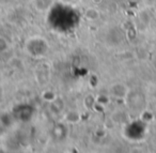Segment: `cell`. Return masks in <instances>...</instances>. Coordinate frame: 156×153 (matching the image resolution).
Masks as SVG:
<instances>
[{
	"label": "cell",
	"mask_w": 156,
	"mask_h": 153,
	"mask_svg": "<svg viewBox=\"0 0 156 153\" xmlns=\"http://www.w3.org/2000/svg\"><path fill=\"white\" fill-rule=\"evenodd\" d=\"M25 49L32 57H42L48 52L49 45L42 37H32L26 42Z\"/></svg>",
	"instance_id": "6da1fadb"
},
{
	"label": "cell",
	"mask_w": 156,
	"mask_h": 153,
	"mask_svg": "<svg viewBox=\"0 0 156 153\" xmlns=\"http://www.w3.org/2000/svg\"><path fill=\"white\" fill-rule=\"evenodd\" d=\"M86 18H87L89 22H95L100 18V12H98V9L95 8H88L85 11V14H83Z\"/></svg>",
	"instance_id": "3957f363"
},
{
	"label": "cell",
	"mask_w": 156,
	"mask_h": 153,
	"mask_svg": "<svg viewBox=\"0 0 156 153\" xmlns=\"http://www.w3.org/2000/svg\"><path fill=\"white\" fill-rule=\"evenodd\" d=\"M54 5V0H33V5L39 12H46Z\"/></svg>",
	"instance_id": "7a4b0ae2"
},
{
	"label": "cell",
	"mask_w": 156,
	"mask_h": 153,
	"mask_svg": "<svg viewBox=\"0 0 156 153\" xmlns=\"http://www.w3.org/2000/svg\"><path fill=\"white\" fill-rule=\"evenodd\" d=\"M43 99L46 100V101H48V102H54L55 100H57V97L52 91L48 90V91H45V92L43 93Z\"/></svg>",
	"instance_id": "5b68a950"
},
{
	"label": "cell",
	"mask_w": 156,
	"mask_h": 153,
	"mask_svg": "<svg viewBox=\"0 0 156 153\" xmlns=\"http://www.w3.org/2000/svg\"><path fill=\"white\" fill-rule=\"evenodd\" d=\"M92 1H93V2L95 3V5H98V3L102 2V0H92Z\"/></svg>",
	"instance_id": "8992f818"
},
{
	"label": "cell",
	"mask_w": 156,
	"mask_h": 153,
	"mask_svg": "<svg viewBox=\"0 0 156 153\" xmlns=\"http://www.w3.org/2000/svg\"><path fill=\"white\" fill-rule=\"evenodd\" d=\"M10 47V44L9 41L5 39V37L2 35H0V54H2V53H5Z\"/></svg>",
	"instance_id": "277c9868"
}]
</instances>
